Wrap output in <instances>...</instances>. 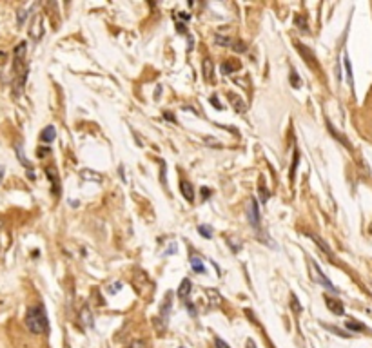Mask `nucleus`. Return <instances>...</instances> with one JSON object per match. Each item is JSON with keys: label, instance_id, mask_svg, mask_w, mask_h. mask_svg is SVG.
Segmentation results:
<instances>
[{"label": "nucleus", "instance_id": "2", "mask_svg": "<svg viewBox=\"0 0 372 348\" xmlns=\"http://www.w3.org/2000/svg\"><path fill=\"white\" fill-rule=\"evenodd\" d=\"M26 327H28L29 332L34 335L48 334L49 321H48V314H46V308L42 307V305L29 307L28 312H26Z\"/></svg>", "mask_w": 372, "mask_h": 348}, {"label": "nucleus", "instance_id": "26", "mask_svg": "<svg viewBox=\"0 0 372 348\" xmlns=\"http://www.w3.org/2000/svg\"><path fill=\"white\" fill-rule=\"evenodd\" d=\"M198 232H200V236H203L205 239L213 238V229L209 225H198Z\"/></svg>", "mask_w": 372, "mask_h": 348}, {"label": "nucleus", "instance_id": "37", "mask_svg": "<svg viewBox=\"0 0 372 348\" xmlns=\"http://www.w3.org/2000/svg\"><path fill=\"white\" fill-rule=\"evenodd\" d=\"M36 154L40 158H44L46 154H49V147H38V149H36Z\"/></svg>", "mask_w": 372, "mask_h": 348}, {"label": "nucleus", "instance_id": "32", "mask_svg": "<svg viewBox=\"0 0 372 348\" xmlns=\"http://www.w3.org/2000/svg\"><path fill=\"white\" fill-rule=\"evenodd\" d=\"M260 192H262V203H265V201L269 199V191H267L265 185H263V178H260Z\"/></svg>", "mask_w": 372, "mask_h": 348}, {"label": "nucleus", "instance_id": "42", "mask_svg": "<svg viewBox=\"0 0 372 348\" xmlns=\"http://www.w3.org/2000/svg\"><path fill=\"white\" fill-rule=\"evenodd\" d=\"M202 196H203V199H207L209 196H211V191H209L207 187H203V189H202Z\"/></svg>", "mask_w": 372, "mask_h": 348}, {"label": "nucleus", "instance_id": "21", "mask_svg": "<svg viewBox=\"0 0 372 348\" xmlns=\"http://www.w3.org/2000/svg\"><path fill=\"white\" fill-rule=\"evenodd\" d=\"M238 67H240L238 62H223V64H221V73H223V75H233Z\"/></svg>", "mask_w": 372, "mask_h": 348}, {"label": "nucleus", "instance_id": "36", "mask_svg": "<svg viewBox=\"0 0 372 348\" xmlns=\"http://www.w3.org/2000/svg\"><path fill=\"white\" fill-rule=\"evenodd\" d=\"M227 241H229V245H233V250H235V252H238V250H240V249H241V243H240V241H238V239H235V238H229Z\"/></svg>", "mask_w": 372, "mask_h": 348}, {"label": "nucleus", "instance_id": "35", "mask_svg": "<svg viewBox=\"0 0 372 348\" xmlns=\"http://www.w3.org/2000/svg\"><path fill=\"white\" fill-rule=\"evenodd\" d=\"M160 180H162V183L166 185V162L164 160H160Z\"/></svg>", "mask_w": 372, "mask_h": 348}, {"label": "nucleus", "instance_id": "33", "mask_svg": "<svg viewBox=\"0 0 372 348\" xmlns=\"http://www.w3.org/2000/svg\"><path fill=\"white\" fill-rule=\"evenodd\" d=\"M327 330H331V332H334V334H338L339 337H351V334H347V332H343V330H339V328L336 327H329V325H323Z\"/></svg>", "mask_w": 372, "mask_h": 348}, {"label": "nucleus", "instance_id": "18", "mask_svg": "<svg viewBox=\"0 0 372 348\" xmlns=\"http://www.w3.org/2000/svg\"><path fill=\"white\" fill-rule=\"evenodd\" d=\"M189 294H191V280H184L180 283V288H178L180 299L186 301L187 298H189Z\"/></svg>", "mask_w": 372, "mask_h": 348}, {"label": "nucleus", "instance_id": "5", "mask_svg": "<svg viewBox=\"0 0 372 348\" xmlns=\"http://www.w3.org/2000/svg\"><path fill=\"white\" fill-rule=\"evenodd\" d=\"M44 171H46V176H48V180L51 182V194H53L55 198H60V194H62V183H60V176H58V171H56L53 165H48Z\"/></svg>", "mask_w": 372, "mask_h": 348}, {"label": "nucleus", "instance_id": "29", "mask_svg": "<svg viewBox=\"0 0 372 348\" xmlns=\"http://www.w3.org/2000/svg\"><path fill=\"white\" fill-rule=\"evenodd\" d=\"M290 308H292V312H294V314H300V312H302V307H300L298 298L294 296V294H290Z\"/></svg>", "mask_w": 372, "mask_h": 348}, {"label": "nucleus", "instance_id": "11", "mask_svg": "<svg viewBox=\"0 0 372 348\" xmlns=\"http://www.w3.org/2000/svg\"><path fill=\"white\" fill-rule=\"evenodd\" d=\"M296 48H298V51L305 56V62L309 64L310 67H318V62H316V58H314V55H312V51H310V49H307L304 44H300V42H296Z\"/></svg>", "mask_w": 372, "mask_h": 348}, {"label": "nucleus", "instance_id": "9", "mask_svg": "<svg viewBox=\"0 0 372 348\" xmlns=\"http://www.w3.org/2000/svg\"><path fill=\"white\" fill-rule=\"evenodd\" d=\"M202 67H203V78L207 83H214V64L211 58H203L202 62Z\"/></svg>", "mask_w": 372, "mask_h": 348}, {"label": "nucleus", "instance_id": "16", "mask_svg": "<svg viewBox=\"0 0 372 348\" xmlns=\"http://www.w3.org/2000/svg\"><path fill=\"white\" fill-rule=\"evenodd\" d=\"M307 236H309V238L312 239V241H316L318 245H320V250H323V252L327 254V256H329V258H332V260H334V254H332V250H331V249H329V245H327V243H325L323 239L320 238V236H314V234H312V232H309V234H307Z\"/></svg>", "mask_w": 372, "mask_h": 348}, {"label": "nucleus", "instance_id": "43", "mask_svg": "<svg viewBox=\"0 0 372 348\" xmlns=\"http://www.w3.org/2000/svg\"><path fill=\"white\" fill-rule=\"evenodd\" d=\"M164 116H166V120H169V122H172V123L176 122V118H174V115H171V113H166Z\"/></svg>", "mask_w": 372, "mask_h": 348}, {"label": "nucleus", "instance_id": "3", "mask_svg": "<svg viewBox=\"0 0 372 348\" xmlns=\"http://www.w3.org/2000/svg\"><path fill=\"white\" fill-rule=\"evenodd\" d=\"M171 305H172V294L167 292L164 301H162V307H160V315L154 317V327L158 332H164L167 327V321H169V312H171Z\"/></svg>", "mask_w": 372, "mask_h": 348}, {"label": "nucleus", "instance_id": "14", "mask_svg": "<svg viewBox=\"0 0 372 348\" xmlns=\"http://www.w3.org/2000/svg\"><path fill=\"white\" fill-rule=\"evenodd\" d=\"M80 321H82V325L84 327H93L95 325V321H93V314H91V310L87 305H84L82 310H80Z\"/></svg>", "mask_w": 372, "mask_h": 348}, {"label": "nucleus", "instance_id": "40", "mask_svg": "<svg viewBox=\"0 0 372 348\" xmlns=\"http://www.w3.org/2000/svg\"><path fill=\"white\" fill-rule=\"evenodd\" d=\"M205 142L207 144H211V147H221L220 142H216V140H213V138H205Z\"/></svg>", "mask_w": 372, "mask_h": 348}, {"label": "nucleus", "instance_id": "6", "mask_svg": "<svg viewBox=\"0 0 372 348\" xmlns=\"http://www.w3.org/2000/svg\"><path fill=\"white\" fill-rule=\"evenodd\" d=\"M309 265H310V270H312V274H314V276H312V280L316 281V283H320V285H323V287L327 288V290H331V292L338 294V288L334 287V285H332L331 281H329V280H327V278H325V274L321 272V268L318 266L316 261H310Z\"/></svg>", "mask_w": 372, "mask_h": 348}, {"label": "nucleus", "instance_id": "24", "mask_svg": "<svg viewBox=\"0 0 372 348\" xmlns=\"http://www.w3.org/2000/svg\"><path fill=\"white\" fill-rule=\"evenodd\" d=\"M347 328L352 330V332H363V330H365V325H361L358 321H347Z\"/></svg>", "mask_w": 372, "mask_h": 348}, {"label": "nucleus", "instance_id": "23", "mask_svg": "<svg viewBox=\"0 0 372 348\" xmlns=\"http://www.w3.org/2000/svg\"><path fill=\"white\" fill-rule=\"evenodd\" d=\"M207 296H209V299H211V303H216V305H220L221 303V296L218 294V290H213V288H207Z\"/></svg>", "mask_w": 372, "mask_h": 348}, {"label": "nucleus", "instance_id": "10", "mask_svg": "<svg viewBox=\"0 0 372 348\" xmlns=\"http://www.w3.org/2000/svg\"><path fill=\"white\" fill-rule=\"evenodd\" d=\"M325 301H327V308L331 310V312H334L336 315H343L345 314V307H343V303L338 299H332V298H329V296H325Z\"/></svg>", "mask_w": 372, "mask_h": 348}, {"label": "nucleus", "instance_id": "31", "mask_svg": "<svg viewBox=\"0 0 372 348\" xmlns=\"http://www.w3.org/2000/svg\"><path fill=\"white\" fill-rule=\"evenodd\" d=\"M345 69H347V78H349V85H354V80H352V67H351V62H349V58L345 56Z\"/></svg>", "mask_w": 372, "mask_h": 348}, {"label": "nucleus", "instance_id": "25", "mask_svg": "<svg viewBox=\"0 0 372 348\" xmlns=\"http://www.w3.org/2000/svg\"><path fill=\"white\" fill-rule=\"evenodd\" d=\"M214 42H216L218 46H223V48H229V46H233V40H231L229 36H220V34H216V36H214Z\"/></svg>", "mask_w": 372, "mask_h": 348}, {"label": "nucleus", "instance_id": "38", "mask_svg": "<svg viewBox=\"0 0 372 348\" xmlns=\"http://www.w3.org/2000/svg\"><path fill=\"white\" fill-rule=\"evenodd\" d=\"M214 343H216V348H231V347L227 345V343L221 341L220 337H216V339H214Z\"/></svg>", "mask_w": 372, "mask_h": 348}, {"label": "nucleus", "instance_id": "39", "mask_svg": "<svg viewBox=\"0 0 372 348\" xmlns=\"http://www.w3.org/2000/svg\"><path fill=\"white\" fill-rule=\"evenodd\" d=\"M211 103H213L216 109H223V105H221V103H218V98H216V96H211Z\"/></svg>", "mask_w": 372, "mask_h": 348}, {"label": "nucleus", "instance_id": "1", "mask_svg": "<svg viewBox=\"0 0 372 348\" xmlns=\"http://www.w3.org/2000/svg\"><path fill=\"white\" fill-rule=\"evenodd\" d=\"M26 55H28V44L18 42V46L13 51V95L18 96L28 80V66H26Z\"/></svg>", "mask_w": 372, "mask_h": 348}, {"label": "nucleus", "instance_id": "27", "mask_svg": "<svg viewBox=\"0 0 372 348\" xmlns=\"http://www.w3.org/2000/svg\"><path fill=\"white\" fill-rule=\"evenodd\" d=\"M290 83H292V87L294 89L302 87V80H300V76H298V73L294 71V69L290 71Z\"/></svg>", "mask_w": 372, "mask_h": 348}, {"label": "nucleus", "instance_id": "46", "mask_svg": "<svg viewBox=\"0 0 372 348\" xmlns=\"http://www.w3.org/2000/svg\"><path fill=\"white\" fill-rule=\"evenodd\" d=\"M4 172H6V171H4V167L0 165V183H2V180H4Z\"/></svg>", "mask_w": 372, "mask_h": 348}, {"label": "nucleus", "instance_id": "30", "mask_svg": "<svg viewBox=\"0 0 372 348\" xmlns=\"http://www.w3.org/2000/svg\"><path fill=\"white\" fill-rule=\"evenodd\" d=\"M298 160H300V154H298V150H294V158H292V165H290V180H294V172H296V167H298Z\"/></svg>", "mask_w": 372, "mask_h": 348}, {"label": "nucleus", "instance_id": "19", "mask_svg": "<svg viewBox=\"0 0 372 348\" xmlns=\"http://www.w3.org/2000/svg\"><path fill=\"white\" fill-rule=\"evenodd\" d=\"M327 127H329V131H331V134H332V136H334V138H338L339 142H341V144H343V145H345V147H347V149H352V145H351V142H349V140H347V138H345V136H343V134H339L338 131L334 129V125H332V123H331V122H327Z\"/></svg>", "mask_w": 372, "mask_h": 348}, {"label": "nucleus", "instance_id": "15", "mask_svg": "<svg viewBox=\"0 0 372 348\" xmlns=\"http://www.w3.org/2000/svg\"><path fill=\"white\" fill-rule=\"evenodd\" d=\"M80 178L85 180V182H95V183H100V182H102V174H100V172H95V171H89V169L80 171Z\"/></svg>", "mask_w": 372, "mask_h": 348}, {"label": "nucleus", "instance_id": "45", "mask_svg": "<svg viewBox=\"0 0 372 348\" xmlns=\"http://www.w3.org/2000/svg\"><path fill=\"white\" fill-rule=\"evenodd\" d=\"M176 28H178V33H186V26L184 24H178Z\"/></svg>", "mask_w": 372, "mask_h": 348}, {"label": "nucleus", "instance_id": "13", "mask_svg": "<svg viewBox=\"0 0 372 348\" xmlns=\"http://www.w3.org/2000/svg\"><path fill=\"white\" fill-rule=\"evenodd\" d=\"M55 138H56L55 125H48V127H44V131L40 133V142H44V144H51V142H55Z\"/></svg>", "mask_w": 372, "mask_h": 348}, {"label": "nucleus", "instance_id": "7", "mask_svg": "<svg viewBox=\"0 0 372 348\" xmlns=\"http://www.w3.org/2000/svg\"><path fill=\"white\" fill-rule=\"evenodd\" d=\"M29 34L34 42H38L44 36V17L40 13L34 17L33 24H31V29H29Z\"/></svg>", "mask_w": 372, "mask_h": 348}, {"label": "nucleus", "instance_id": "47", "mask_svg": "<svg viewBox=\"0 0 372 348\" xmlns=\"http://www.w3.org/2000/svg\"><path fill=\"white\" fill-rule=\"evenodd\" d=\"M213 348H216V347H213Z\"/></svg>", "mask_w": 372, "mask_h": 348}, {"label": "nucleus", "instance_id": "20", "mask_svg": "<svg viewBox=\"0 0 372 348\" xmlns=\"http://www.w3.org/2000/svg\"><path fill=\"white\" fill-rule=\"evenodd\" d=\"M191 266H193V270L196 274H205V265H203V260L202 258H198V256H193L191 258Z\"/></svg>", "mask_w": 372, "mask_h": 348}, {"label": "nucleus", "instance_id": "12", "mask_svg": "<svg viewBox=\"0 0 372 348\" xmlns=\"http://www.w3.org/2000/svg\"><path fill=\"white\" fill-rule=\"evenodd\" d=\"M227 98L231 100V105L236 109V113H245L247 105H245V102H243V98H241V96L235 95V93H227Z\"/></svg>", "mask_w": 372, "mask_h": 348}, {"label": "nucleus", "instance_id": "28", "mask_svg": "<svg viewBox=\"0 0 372 348\" xmlns=\"http://www.w3.org/2000/svg\"><path fill=\"white\" fill-rule=\"evenodd\" d=\"M231 48L235 49L236 53H245L247 51V44L245 42H241V40H236V42H233V46Z\"/></svg>", "mask_w": 372, "mask_h": 348}, {"label": "nucleus", "instance_id": "17", "mask_svg": "<svg viewBox=\"0 0 372 348\" xmlns=\"http://www.w3.org/2000/svg\"><path fill=\"white\" fill-rule=\"evenodd\" d=\"M182 194H184V198L189 201V203H193L194 201V189H193V185L189 183V182H182Z\"/></svg>", "mask_w": 372, "mask_h": 348}, {"label": "nucleus", "instance_id": "34", "mask_svg": "<svg viewBox=\"0 0 372 348\" xmlns=\"http://www.w3.org/2000/svg\"><path fill=\"white\" fill-rule=\"evenodd\" d=\"M127 348H147V343L142 341V339H135V341L129 343V347Z\"/></svg>", "mask_w": 372, "mask_h": 348}, {"label": "nucleus", "instance_id": "8", "mask_svg": "<svg viewBox=\"0 0 372 348\" xmlns=\"http://www.w3.org/2000/svg\"><path fill=\"white\" fill-rule=\"evenodd\" d=\"M15 150H17V156H18V160H20V164L28 169V176L29 180H34V171H33V164L29 162L28 158H26V154H24V150H22V145L20 144H17L15 145Z\"/></svg>", "mask_w": 372, "mask_h": 348}, {"label": "nucleus", "instance_id": "44", "mask_svg": "<svg viewBox=\"0 0 372 348\" xmlns=\"http://www.w3.org/2000/svg\"><path fill=\"white\" fill-rule=\"evenodd\" d=\"M245 348H256V343L253 341V339H247V343H245Z\"/></svg>", "mask_w": 372, "mask_h": 348}, {"label": "nucleus", "instance_id": "4", "mask_svg": "<svg viewBox=\"0 0 372 348\" xmlns=\"http://www.w3.org/2000/svg\"><path fill=\"white\" fill-rule=\"evenodd\" d=\"M245 211H247V218H249V223L254 227L256 231L260 229L262 225V216H260V207H258V201L256 198H251L247 201V207H245Z\"/></svg>", "mask_w": 372, "mask_h": 348}, {"label": "nucleus", "instance_id": "22", "mask_svg": "<svg viewBox=\"0 0 372 348\" xmlns=\"http://www.w3.org/2000/svg\"><path fill=\"white\" fill-rule=\"evenodd\" d=\"M294 24H296L300 31H304V33H309V24H307V18H305L304 15H298L296 18H294Z\"/></svg>", "mask_w": 372, "mask_h": 348}, {"label": "nucleus", "instance_id": "41", "mask_svg": "<svg viewBox=\"0 0 372 348\" xmlns=\"http://www.w3.org/2000/svg\"><path fill=\"white\" fill-rule=\"evenodd\" d=\"M186 307H187V310H189V314H196V310H194V305H193V303H191V301H187V303H186Z\"/></svg>", "mask_w": 372, "mask_h": 348}]
</instances>
